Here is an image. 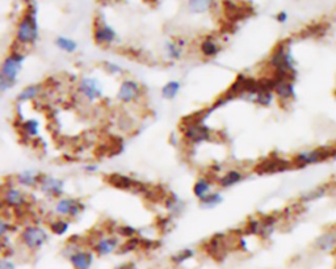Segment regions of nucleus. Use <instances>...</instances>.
I'll use <instances>...</instances> for the list:
<instances>
[{
  "mask_svg": "<svg viewBox=\"0 0 336 269\" xmlns=\"http://www.w3.org/2000/svg\"><path fill=\"white\" fill-rule=\"evenodd\" d=\"M268 66L272 68V78L294 80L297 63L291 54L290 40H285L276 46L269 56Z\"/></svg>",
  "mask_w": 336,
  "mask_h": 269,
  "instance_id": "1",
  "label": "nucleus"
},
{
  "mask_svg": "<svg viewBox=\"0 0 336 269\" xmlns=\"http://www.w3.org/2000/svg\"><path fill=\"white\" fill-rule=\"evenodd\" d=\"M26 60L25 53L13 49L0 62V95L11 91L16 86Z\"/></svg>",
  "mask_w": 336,
  "mask_h": 269,
  "instance_id": "2",
  "label": "nucleus"
},
{
  "mask_svg": "<svg viewBox=\"0 0 336 269\" xmlns=\"http://www.w3.org/2000/svg\"><path fill=\"white\" fill-rule=\"evenodd\" d=\"M40 38V26L37 19V7L34 1L28 4L26 11L16 25L15 42L20 48H32Z\"/></svg>",
  "mask_w": 336,
  "mask_h": 269,
  "instance_id": "3",
  "label": "nucleus"
},
{
  "mask_svg": "<svg viewBox=\"0 0 336 269\" xmlns=\"http://www.w3.org/2000/svg\"><path fill=\"white\" fill-rule=\"evenodd\" d=\"M50 240V231L37 223L25 224L19 231V242L28 252H38Z\"/></svg>",
  "mask_w": 336,
  "mask_h": 269,
  "instance_id": "4",
  "label": "nucleus"
},
{
  "mask_svg": "<svg viewBox=\"0 0 336 269\" xmlns=\"http://www.w3.org/2000/svg\"><path fill=\"white\" fill-rule=\"evenodd\" d=\"M62 256L67 260L72 269H92L96 262V255L92 248L82 247L71 240L63 247Z\"/></svg>",
  "mask_w": 336,
  "mask_h": 269,
  "instance_id": "5",
  "label": "nucleus"
},
{
  "mask_svg": "<svg viewBox=\"0 0 336 269\" xmlns=\"http://www.w3.org/2000/svg\"><path fill=\"white\" fill-rule=\"evenodd\" d=\"M180 133L181 139L191 146H197L201 143L213 141V130L204 122L202 118L185 121L180 129Z\"/></svg>",
  "mask_w": 336,
  "mask_h": 269,
  "instance_id": "6",
  "label": "nucleus"
},
{
  "mask_svg": "<svg viewBox=\"0 0 336 269\" xmlns=\"http://www.w3.org/2000/svg\"><path fill=\"white\" fill-rule=\"evenodd\" d=\"M76 94L88 104H96L104 99V84L100 79L92 75H84L78 78L76 82Z\"/></svg>",
  "mask_w": 336,
  "mask_h": 269,
  "instance_id": "7",
  "label": "nucleus"
},
{
  "mask_svg": "<svg viewBox=\"0 0 336 269\" xmlns=\"http://www.w3.org/2000/svg\"><path fill=\"white\" fill-rule=\"evenodd\" d=\"M334 157H336V147L323 146L311 150H303L291 159V163H293V167L302 168L307 165L322 163Z\"/></svg>",
  "mask_w": 336,
  "mask_h": 269,
  "instance_id": "8",
  "label": "nucleus"
},
{
  "mask_svg": "<svg viewBox=\"0 0 336 269\" xmlns=\"http://www.w3.org/2000/svg\"><path fill=\"white\" fill-rule=\"evenodd\" d=\"M86 210V205L80 198L72 197V196H63L54 201L53 205V213L56 217H63L70 220L78 219Z\"/></svg>",
  "mask_w": 336,
  "mask_h": 269,
  "instance_id": "9",
  "label": "nucleus"
},
{
  "mask_svg": "<svg viewBox=\"0 0 336 269\" xmlns=\"http://www.w3.org/2000/svg\"><path fill=\"white\" fill-rule=\"evenodd\" d=\"M142 84L133 78H125L121 80L120 86L117 88L116 99L122 105L138 104L143 99Z\"/></svg>",
  "mask_w": 336,
  "mask_h": 269,
  "instance_id": "10",
  "label": "nucleus"
},
{
  "mask_svg": "<svg viewBox=\"0 0 336 269\" xmlns=\"http://www.w3.org/2000/svg\"><path fill=\"white\" fill-rule=\"evenodd\" d=\"M1 202L5 208L13 210L16 213L25 209L29 204V197L23 188H20L16 184H9L1 191Z\"/></svg>",
  "mask_w": 336,
  "mask_h": 269,
  "instance_id": "11",
  "label": "nucleus"
},
{
  "mask_svg": "<svg viewBox=\"0 0 336 269\" xmlns=\"http://www.w3.org/2000/svg\"><path fill=\"white\" fill-rule=\"evenodd\" d=\"M37 189L42 196L56 201L58 198L66 196V181L58 176L42 173L41 181L38 184Z\"/></svg>",
  "mask_w": 336,
  "mask_h": 269,
  "instance_id": "12",
  "label": "nucleus"
},
{
  "mask_svg": "<svg viewBox=\"0 0 336 269\" xmlns=\"http://www.w3.org/2000/svg\"><path fill=\"white\" fill-rule=\"evenodd\" d=\"M94 41L99 46H112L118 41V33L101 16L96 17L94 25Z\"/></svg>",
  "mask_w": 336,
  "mask_h": 269,
  "instance_id": "13",
  "label": "nucleus"
},
{
  "mask_svg": "<svg viewBox=\"0 0 336 269\" xmlns=\"http://www.w3.org/2000/svg\"><path fill=\"white\" fill-rule=\"evenodd\" d=\"M122 240L117 234L100 235L92 244V251L97 258H108L113 254H118Z\"/></svg>",
  "mask_w": 336,
  "mask_h": 269,
  "instance_id": "14",
  "label": "nucleus"
},
{
  "mask_svg": "<svg viewBox=\"0 0 336 269\" xmlns=\"http://www.w3.org/2000/svg\"><path fill=\"white\" fill-rule=\"evenodd\" d=\"M291 167H293V163L289 159L272 157L269 158V159H264L263 161H260L255 167V171L258 172V173H275V172L286 171V169L291 168Z\"/></svg>",
  "mask_w": 336,
  "mask_h": 269,
  "instance_id": "15",
  "label": "nucleus"
},
{
  "mask_svg": "<svg viewBox=\"0 0 336 269\" xmlns=\"http://www.w3.org/2000/svg\"><path fill=\"white\" fill-rule=\"evenodd\" d=\"M188 45V41L183 37H175L166 41L165 56L169 62H179L183 59L184 52Z\"/></svg>",
  "mask_w": 336,
  "mask_h": 269,
  "instance_id": "16",
  "label": "nucleus"
},
{
  "mask_svg": "<svg viewBox=\"0 0 336 269\" xmlns=\"http://www.w3.org/2000/svg\"><path fill=\"white\" fill-rule=\"evenodd\" d=\"M273 79V94L281 103H289L295 98L293 80L288 79Z\"/></svg>",
  "mask_w": 336,
  "mask_h": 269,
  "instance_id": "17",
  "label": "nucleus"
},
{
  "mask_svg": "<svg viewBox=\"0 0 336 269\" xmlns=\"http://www.w3.org/2000/svg\"><path fill=\"white\" fill-rule=\"evenodd\" d=\"M42 173L36 169H24L15 176V184L23 188L24 191L37 189L38 184L41 181Z\"/></svg>",
  "mask_w": 336,
  "mask_h": 269,
  "instance_id": "18",
  "label": "nucleus"
},
{
  "mask_svg": "<svg viewBox=\"0 0 336 269\" xmlns=\"http://www.w3.org/2000/svg\"><path fill=\"white\" fill-rule=\"evenodd\" d=\"M244 173L238 168H231L224 172L220 177H217V185L221 189H228V188L235 187L236 184L242 183L244 180Z\"/></svg>",
  "mask_w": 336,
  "mask_h": 269,
  "instance_id": "19",
  "label": "nucleus"
},
{
  "mask_svg": "<svg viewBox=\"0 0 336 269\" xmlns=\"http://www.w3.org/2000/svg\"><path fill=\"white\" fill-rule=\"evenodd\" d=\"M109 184H112L113 187L123 189V191H135L142 192L143 184H141L138 180H134L125 175H112L109 177Z\"/></svg>",
  "mask_w": 336,
  "mask_h": 269,
  "instance_id": "20",
  "label": "nucleus"
},
{
  "mask_svg": "<svg viewBox=\"0 0 336 269\" xmlns=\"http://www.w3.org/2000/svg\"><path fill=\"white\" fill-rule=\"evenodd\" d=\"M213 187H214L213 177H212V176L204 175L197 177V180L194 181L192 192H193L194 197L200 201V200H202L205 196L209 195L210 192H213Z\"/></svg>",
  "mask_w": 336,
  "mask_h": 269,
  "instance_id": "21",
  "label": "nucleus"
},
{
  "mask_svg": "<svg viewBox=\"0 0 336 269\" xmlns=\"http://www.w3.org/2000/svg\"><path fill=\"white\" fill-rule=\"evenodd\" d=\"M163 206H165L166 212L171 218L179 217L180 214L183 213L185 209V202L181 197L176 195V193H169L163 201Z\"/></svg>",
  "mask_w": 336,
  "mask_h": 269,
  "instance_id": "22",
  "label": "nucleus"
},
{
  "mask_svg": "<svg viewBox=\"0 0 336 269\" xmlns=\"http://www.w3.org/2000/svg\"><path fill=\"white\" fill-rule=\"evenodd\" d=\"M72 220L63 217H54L48 222V230L52 235L64 236L71 230Z\"/></svg>",
  "mask_w": 336,
  "mask_h": 269,
  "instance_id": "23",
  "label": "nucleus"
},
{
  "mask_svg": "<svg viewBox=\"0 0 336 269\" xmlns=\"http://www.w3.org/2000/svg\"><path fill=\"white\" fill-rule=\"evenodd\" d=\"M198 50H200V54H201L204 58H216L218 54L222 50V46L218 41H217L216 38L213 37H205L202 38L201 42H200V45H198Z\"/></svg>",
  "mask_w": 336,
  "mask_h": 269,
  "instance_id": "24",
  "label": "nucleus"
},
{
  "mask_svg": "<svg viewBox=\"0 0 336 269\" xmlns=\"http://www.w3.org/2000/svg\"><path fill=\"white\" fill-rule=\"evenodd\" d=\"M42 91H44V86L40 84V83L28 84V86L24 87L23 90L20 91L16 100H17V103H20V104L37 100V99L42 95Z\"/></svg>",
  "mask_w": 336,
  "mask_h": 269,
  "instance_id": "25",
  "label": "nucleus"
},
{
  "mask_svg": "<svg viewBox=\"0 0 336 269\" xmlns=\"http://www.w3.org/2000/svg\"><path fill=\"white\" fill-rule=\"evenodd\" d=\"M314 247L321 252H329L336 248V230H329L318 236Z\"/></svg>",
  "mask_w": 336,
  "mask_h": 269,
  "instance_id": "26",
  "label": "nucleus"
},
{
  "mask_svg": "<svg viewBox=\"0 0 336 269\" xmlns=\"http://www.w3.org/2000/svg\"><path fill=\"white\" fill-rule=\"evenodd\" d=\"M277 224H279V217L269 214V215H264L260 218V231H259V236L262 239H269L273 235V232L276 231Z\"/></svg>",
  "mask_w": 336,
  "mask_h": 269,
  "instance_id": "27",
  "label": "nucleus"
},
{
  "mask_svg": "<svg viewBox=\"0 0 336 269\" xmlns=\"http://www.w3.org/2000/svg\"><path fill=\"white\" fill-rule=\"evenodd\" d=\"M181 82L180 80H176V79H171V80H168L163 84V87L161 88V96L163 100L167 101H172L175 100L177 96L181 92Z\"/></svg>",
  "mask_w": 336,
  "mask_h": 269,
  "instance_id": "28",
  "label": "nucleus"
},
{
  "mask_svg": "<svg viewBox=\"0 0 336 269\" xmlns=\"http://www.w3.org/2000/svg\"><path fill=\"white\" fill-rule=\"evenodd\" d=\"M20 131L21 134L25 137V138L34 139L37 138L40 135V131H41V125H40V121L37 118H26L21 122V126H20Z\"/></svg>",
  "mask_w": 336,
  "mask_h": 269,
  "instance_id": "29",
  "label": "nucleus"
},
{
  "mask_svg": "<svg viewBox=\"0 0 336 269\" xmlns=\"http://www.w3.org/2000/svg\"><path fill=\"white\" fill-rule=\"evenodd\" d=\"M330 191V185H319L307 192H303L302 195L299 196V202L301 204H309V202L317 201L321 200L322 197H325Z\"/></svg>",
  "mask_w": 336,
  "mask_h": 269,
  "instance_id": "30",
  "label": "nucleus"
},
{
  "mask_svg": "<svg viewBox=\"0 0 336 269\" xmlns=\"http://www.w3.org/2000/svg\"><path fill=\"white\" fill-rule=\"evenodd\" d=\"M54 45L56 49H59L60 52L66 53V54H75L79 49L78 41H75L71 37H66V36H58L54 40Z\"/></svg>",
  "mask_w": 336,
  "mask_h": 269,
  "instance_id": "31",
  "label": "nucleus"
},
{
  "mask_svg": "<svg viewBox=\"0 0 336 269\" xmlns=\"http://www.w3.org/2000/svg\"><path fill=\"white\" fill-rule=\"evenodd\" d=\"M194 256H196V250L187 247V248H181L175 254H172L171 258H169V262L175 267H181L185 263L189 262V260H192Z\"/></svg>",
  "mask_w": 336,
  "mask_h": 269,
  "instance_id": "32",
  "label": "nucleus"
},
{
  "mask_svg": "<svg viewBox=\"0 0 336 269\" xmlns=\"http://www.w3.org/2000/svg\"><path fill=\"white\" fill-rule=\"evenodd\" d=\"M216 0H188V9L191 13H205L213 8Z\"/></svg>",
  "mask_w": 336,
  "mask_h": 269,
  "instance_id": "33",
  "label": "nucleus"
},
{
  "mask_svg": "<svg viewBox=\"0 0 336 269\" xmlns=\"http://www.w3.org/2000/svg\"><path fill=\"white\" fill-rule=\"evenodd\" d=\"M222 202H224V196H222V193L218 191H213L210 192L208 196H205L202 200H200V206H201L202 209L210 210L217 208V206H220Z\"/></svg>",
  "mask_w": 336,
  "mask_h": 269,
  "instance_id": "34",
  "label": "nucleus"
},
{
  "mask_svg": "<svg viewBox=\"0 0 336 269\" xmlns=\"http://www.w3.org/2000/svg\"><path fill=\"white\" fill-rule=\"evenodd\" d=\"M208 252L209 255L216 258L217 255H221L224 252V235L222 234H218V235H214L212 239H210L209 244H208Z\"/></svg>",
  "mask_w": 336,
  "mask_h": 269,
  "instance_id": "35",
  "label": "nucleus"
},
{
  "mask_svg": "<svg viewBox=\"0 0 336 269\" xmlns=\"http://www.w3.org/2000/svg\"><path fill=\"white\" fill-rule=\"evenodd\" d=\"M275 99H276V96L273 94V91L262 90V88H260V91H259L258 94L255 95L252 103L256 105H260V107H269V105L272 104Z\"/></svg>",
  "mask_w": 336,
  "mask_h": 269,
  "instance_id": "36",
  "label": "nucleus"
},
{
  "mask_svg": "<svg viewBox=\"0 0 336 269\" xmlns=\"http://www.w3.org/2000/svg\"><path fill=\"white\" fill-rule=\"evenodd\" d=\"M142 247V239H139L138 236L135 238H131V239H126L125 242H122L121 244L120 250H118V254L120 255H126L130 254V252H135Z\"/></svg>",
  "mask_w": 336,
  "mask_h": 269,
  "instance_id": "37",
  "label": "nucleus"
},
{
  "mask_svg": "<svg viewBox=\"0 0 336 269\" xmlns=\"http://www.w3.org/2000/svg\"><path fill=\"white\" fill-rule=\"evenodd\" d=\"M103 68L111 76H122L125 74V68L120 63L113 62V60H105V62H103Z\"/></svg>",
  "mask_w": 336,
  "mask_h": 269,
  "instance_id": "38",
  "label": "nucleus"
},
{
  "mask_svg": "<svg viewBox=\"0 0 336 269\" xmlns=\"http://www.w3.org/2000/svg\"><path fill=\"white\" fill-rule=\"evenodd\" d=\"M117 235L120 236L121 239H131V238H135V236H138L139 231L134 226H131V224H121L117 227Z\"/></svg>",
  "mask_w": 336,
  "mask_h": 269,
  "instance_id": "39",
  "label": "nucleus"
},
{
  "mask_svg": "<svg viewBox=\"0 0 336 269\" xmlns=\"http://www.w3.org/2000/svg\"><path fill=\"white\" fill-rule=\"evenodd\" d=\"M17 228L15 227V224L12 223L11 220H8L7 218L0 217V239L9 236L12 232H15Z\"/></svg>",
  "mask_w": 336,
  "mask_h": 269,
  "instance_id": "40",
  "label": "nucleus"
},
{
  "mask_svg": "<svg viewBox=\"0 0 336 269\" xmlns=\"http://www.w3.org/2000/svg\"><path fill=\"white\" fill-rule=\"evenodd\" d=\"M0 269H19V267L11 256L1 255L0 256Z\"/></svg>",
  "mask_w": 336,
  "mask_h": 269,
  "instance_id": "41",
  "label": "nucleus"
},
{
  "mask_svg": "<svg viewBox=\"0 0 336 269\" xmlns=\"http://www.w3.org/2000/svg\"><path fill=\"white\" fill-rule=\"evenodd\" d=\"M244 231L247 234H251V235H259V231H260V219H250L246 224V230Z\"/></svg>",
  "mask_w": 336,
  "mask_h": 269,
  "instance_id": "42",
  "label": "nucleus"
},
{
  "mask_svg": "<svg viewBox=\"0 0 336 269\" xmlns=\"http://www.w3.org/2000/svg\"><path fill=\"white\" fill-rule=\"evenodd\" d=\"M83 171L86 172V173H90V175L96 173L99 171V164L97 163H87V164L83 165Z\"/></svg>",
  "mask_w": 336,
  "mask_h": 269,
  "instance_id": "43",
  "label": "nucleus"
},
{
  "mask_svg": "<svg viewBox=\"0 0 336 269\" xmlns=\"http://www.w3.org/2000/svg\"><path fill=\"white\" fill-rule=\"evenodd\" d=\"M276 20L281 24L286 23V21H288V13H286V12H280V13L276 16Z\"/></svg>",
  "mask_w": 336,
  "mask_h": 269,
  "instance_id": "44",
  "label": "nucleus"
},
{
  "mask_svg": "<svg viewBox=\"0 0 336 269\" xmlns=\"http://www.w3.org/2000/svg\"><path fill=\"white\" fill-rule=\"evenodd\" d=\"M113 269H137V267H135L134 263H123V264H120Z\"/></svg>",
  "mask_w": 336,
  "mask_h": 269,
  "instance_id": "45",
  "label": "nucleus"
},
{
  "mask_svg": "<svg viewBox=\"0 0 336 269\" xmlns=\"http://www.w3.org/2000/svg\"><path fill=\"white\" fill-rule=\"evenodd\" d=\"M239 247H240V248H242L243 251L248 250V248H247V242L244 239H243V238H242V239H239Z\"/></svg>",
  "mask_w": 336,
  "mask_h": 269,
  "instance_id": "46",
  "label": "nucleus"
},
{
  "mask_svg": "<svg viewBox=\"0 0 336 269\" xmlns=\"http://www.w3.org/2000/svg\"><path fill=\"white\" fill-rule=\"evenodd\" d=\"M24 3H26V4H30L32 3V1H33V0H23Z\"/></svg>",
  "mask_w": 336,
  "mask_h": 269,
  "instance_id": "47",
  "label": "nucleus"
},
{
  "mask_svg": "<svg viewBox=\"0 0 336 269\" xmlns=\"http://www.w3.org/2000/svg\"><path fill=\"white\" fill-rule=\"evenodd\" d=\"M172 138L176 139V137H175V135H172ZM171 143H173V145H176V141H171Z\"/></svg>",
  "mask_w": 336,
  "mask_h": 269,
  "instance_id": "48",
  "label": "nucleus"
},
{
  "mask_svg": "<svg viewBox=\"0 0 336 269\" xmlns=\"http://www.w3.org/2000/svg\"><path fill=\"white\" fill-rule=\"evenodd\" d=\"M334 94H335V98H336V90H335V92H334Z\"/></svg>",
  "mask_w": 336,
  "mask_h": 269,
  "instance_id": "49",
  "label": "nucleus"
},
{
  "mask_svg": "<svg viewBox=\"0 0 336 269\" xmlns=\"http://www.w3.org/2000/svg\"><path fill=\"white\" fill-rule=\"evenodd\" d=\"M335 269H336V264H335Z\"/></svg>",
  "mask_w": 336,
  "mask_h": 269,
  "instance_id": "50",
  "label": "nucleus"
}]
</instances>
